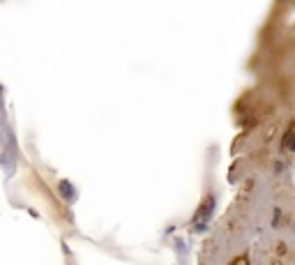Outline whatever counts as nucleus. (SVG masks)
Masks as SVG:
<instances>
[{
    "label": "nucleus",
    "instance_id": "nucleus-1",
    "mask_svg": "<svg viewBox=\"0 0 295 265\" xmlns=\"http://www.w3.org/2000/svg\"><path fill=\"white\" fill-rule=\"evenodd\" d=\"M281 148L288 152L295 150V124H290V129L284 134V139H281Z\"/></svg>",
    "mask_w": 295,
    "mask_h": 265
},
{
    "label": "nucleus",
    "instance_id": "nucleus-2",
    "mask_svg": "<svg viewBox=\"0 0 295 265\" xmlns=\"http://www.w3.org/2000/svg\"><path fill=\"white\" fill-rule=\"evenodd\" d=\"M212 206H214V198H212V196H208V198H205V206H201V210H198V217H203V219H205V217L212 212Z\"/></svg>",
    "mask_w": 295,
    "mask_h": 265
},
{
    "label": "nucleus",
    "instance_id": "nucleus-3",
    "mask_svg": "<svg viewBox=\"0 0 295 265\" xmlns=\"http://www.w3.org/2000/svg\"><path fill=\"white\" fill-rule=\"evenodd\" d=\"M231 265H249V258H247V256H238Z\"/></svg>",
    "mask_w": 295,
    "mask_h": 265
},
{
    "label": "nucleus",
    "instance_id": "nucleus-4",
    "mask_svg": "<svg viewBox=\"0 0 295 265\" xmlns=\"http://www.w3.org/2000/svg\"><path fill=\"white\" fill-rule=\"evenodd\" d=\"M270 265H281V258H279V256H277V258H272V263H270Z\"/></svg>",
    "mask_w": 295,
    "mask_h": 265
}]
</instances>
